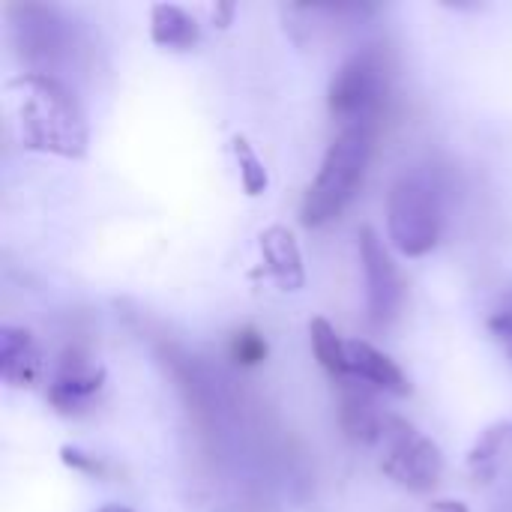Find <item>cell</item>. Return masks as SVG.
I'll return each instance as SVG.
<instances>
[{"label":"cell","mask_w":512,"mask_h":512,"mask_svg":"<svg viewBox=\"0 0 512 512\" xmlns=\"http://www.w3.org/2000/svg\"><path fill=\"white\" fill-rule=\"evenodd\" d=\"M489 330H492V336L504 345V351L512 357V291H507V294L498 300V306L492 309V315H489Z\"/></svg>","instance_id":"15"},{"label":"cell","mask_w":512,"mask_h":512,"mask_svg":"<svg viewBox=\"0 0 512 512\" xmlns=\"http://www.w3.org/2000/svg\"><path fill=\"white\" fill-rule=\"evenodd\" d=\"M261 255H264L267 273L279 282V288H285V291L303 288V282H306L303 255H300L294 234L285 225H270L267 231H261Z\"/></svg>","instance_id":"7"},{"label":"cell","mask_w":512,"mask_h":512,"mask_svg":"<svg viewBox=\"0 0 512 512\" xmlns=\"http://www.w3.org/2000/svg\"><path fill=\"white\" fill-rule=\"evenodd\" d=\"M234 156H237V162H240V180H243V189H246V195H261L264 189H267V168H264V162L258 159V153L252 150V144L243 138V135H237L234 141Z\"/></svg>","instance_id":"14"},{"label":"cell","mask_w":512,"mask_h":512,"mask_svg":"<svg viewBox=\"0 0 512 512\" xmlns=\"http://www.w3.org/2000/svg\"><path fill=\"white\" fill-rule=\"evenodd\" d=\"M387 96V66L378 51H360L336 72L330 84V111L342 123V129L369 126L375 129V117Z\"/></svg>","instance_id":"4"},{"label":"cell","mask_w":512,"mask_h":512,"mask_svg":"<svg viewBox=\"0 0 512 512\" xmlns=\"http://www.w3.org/2000/svg\"><path fill=\"white\" fill-rule=\"evenodd\" d=\"M512 447V420L507 423H498L492 429L483 432V438L477 441V447L471 450V468H489L495 465L507 450Z\"/></svg>","instance_id":"13"},{"label":"cell","mask_w":512,"mask_h":512,"mask_svg":"<svg viewBox=\"0 0 512 512\" xmlns=\"http://www.w3.org/2000/svg\"><path fill=\"white\" fill-rule=\"evenodd\" d=\"M360 261L366 273V297H369V315L375 324H384L396 315L402 303V282L393 258L387 255L381 237L375 228H360Z\"/></svg>","instance_id":"6"},{"label":"cell","mask_w":512,"mask_h":512,"mask_svg":"<svg viewBox=\"0 0 512 512\" xmlns=\"http://www.w3.org/2000/svg\"><path fill=\"white\" fill-rule=\"evenodd\" d=\"M348 363H351V375L372 384V387H381L387 393H396V396H405L411 390L405 372L378 348H372L369 342L363 339H351L348 342Z\"/></svg>","instance_id":"8"},{"label":"cell","mask_w":512,"mask_h":512,"mask_svg":"<svg viewBox=\"0 0 512 512\" xmlns=\"http://www.w3.org/2000/svg\"><path fill=\"white\" fill-rule=\"evenodd\" d=\"M372 138H375V129H369V126L342 129L336 135V141L330 144V150L321 162V171L303 201V222L309 228L330 222L333 216H339L348 207V201L354 198V192L366 174V165L372 156Z\"/></svg>","instance_id":"2"},{"label":"cell","mask_w":512,"mask_h":512,"mask_svg":"<svg viewBox=\"0 0 512 512\" xmlns=\"http://www.w3.org/2000/svg\"><path fill=\"white\" fill-rule=\"evenodd\" d=\"M60 459H63V465L66 468H75V471H81V474H99L102 471V465H99V459L96 456H90V453H84V450H78V447H60Z\"/></svg>","instance_id":"16"},{"label":"cell","mask_w":512,"mask_h":512,"mask_svg":"<svg viewBox=\"0 0 512 512\" xmlns=\"http://www.w3.org/2000/svg\"><path fill=\"white\" fill-rule=\"evenodd\" d=\"M234 354H237V360H243V363H258V360H264L267 345H264L255 333H243V336H237V342H234Z\"/></svg>","instance_id":"17"},{"label":"cell","mask_w":512,"mask_h":512,"mask_svg":"<svg viewBox=\"0 0 512 512\" xmlns=\"http://www.w3.org/2000/svg\"><path fill=\"white\" fill-rule=\"evenodd\" d=\"M150 39L162 48L186 51L198 42V21L174 3H156L150 9Z\"/></svg>","instance_id":"11"},{"label":"cell","mask_w":512,"mask_h":512,"mask_svg":"<svg viewBox=\"0 0 512 512\" xmlns=\"http://www.w3.org/2000/svg\"><path fill=\"white\" fill-rule=\"evenodd\" d=\"M309 336H312V351L315 360L330 372V375H351V363H348V342L339 339V333L333 330L330 321L324 318H312L309 321Z\"/></svg>","instance_id":"12"},{"label":"cell","mask_w":512,"mask_h":512,"mask_svg":"<svg viewBox=\"0 0 512 512\" xmlns=\"http://www.w3.org/2000/svg\"><path fill=\"white\" fill-rule=\"evenodd\" d=\"M441 222L444 204L435 174L429 168L405 171L393 183L387 201V228L393 246L408 258H420L438 243Z\"/></svg>","instance_id":"3"},{"label":"cell","mask_w":512,"mask_h":512,"mask_svg":"<svg viewBox=\"0 0 512 512\" xmlns=\"http://www.w3.org/2000/svg\"><path fill=\"white\" fill-rule=\"evenodd\" d=\"M21 90V141L30 150H45L66 159H81L87 150L84 111L72 90L45 72H27L9 84Z\"/></svg>","instance_id":"1"},{"label":"cell","mask_w":512,"mask_h":512,"mask_svg":"<svg viewBox=\"0 0 512 512\" xmlns=\"http://www.w3.org/2000/svg\"><path fill=\"white\" fill-rule=\"evenodd\" d=\"M102 378H105V372L99 366H90L87 360L72 357V360H63L48 396L60 411H66V408L78 405L81 399H87L90 393H96L102 387Z\"/></svg>","instance_id":"10"},{"label":"cell","mask_w":512,"mask_h":512,"mask_svg":"<svg viewBox=\"0 0 512 512\" xmlns=\"http://www.w3.org/2000/svg\"><path fill=\"white\" fill-rule=\"evenodd\" d=\"M39 354L33 348V339L21 327H3L0 330V375L12 387H24L36 378Z\"/></svg>","instance_id":"9"},{"label":"cell","mask_w":512,"mask_h":512,"mask_svg":"<svg viewBox=\"0 0 512 512\" xmlns=\"http://www.w3.org/2000/svg\"><path fill=\"white\" fill-rule=\"evenodd\" d=\"M426 512H468L462 501H435Z\"/></svg>","instance_id":"18"},{"label":"cell","mask_w":512,"mask_h":512,"mask_svg":"<svg viewBox=\"0 0 512 512\" xmlns=\"http://www.w3.org/2000/svg\"><path fill=\"white\" fill-rule=\"evenodd\" d=\"M378 438L387 441L381 468L396 483H402L414 492H426L438 483V477L444 471L441 450L429 438H423L414 426H408L405 420H396V417H384Z\"/></svg>","instance_id":"5"},{"label":"cell","mask_w":512,"mask_h":512,"mask_svg":"<svg viewBox=\"0 0 512 512\" xmlns=\"http://www.w3.org/2000/svg\"><path fill=\"white\" fill-rule=\"evenodd\" d=\"M99 512H132V510H126V507H102Z\"/></svg>","instance_id":"19"}]
</instances>
